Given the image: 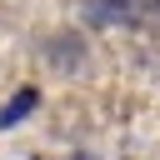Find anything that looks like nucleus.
<instances>
[{"label": "nucleus", "instance_id": "nucleus-1", "mask_svg": "<svg viewBox=\"0 0 160 160\" xmlns=\"http://www.w3.org/2000/svg\"><path fill=\"white\" fill-rule=\"evenodd\" d=\"M35 105H40V90H35V85H25V90H15V100H10L5 110H0V130H10L15 120H25V115H30Z\"/></svg>", "mask_w": 160, "mask_h": 160}]
</instances>
